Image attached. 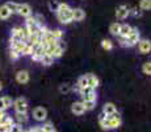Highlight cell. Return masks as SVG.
Instances as JSON below:
<instances>
[{"label": "cell", "instance_id": "6da1fadb", "mask_svg": "<svg viewBox=\"0 0 151 132\" xmlns=\"http://www.w3.org/2000/svg\"><path fill=\"white\" fill-rule=\"evenodd\" d=\"M58 20L62 24H70L72 21V8H70L68 4L66 3H59V8L57 11Z\"/></svg>", "mask_w": 151, "mask_h": 132}, {"label": "cell", "instance_id": "7a4b0ae2", "mask_svg": "<svg viewBox=\"0 0 151 132\" xmlns=\"http://www.w3.org/2000/svg\"><path fill=\"white\" fill-rule=\"evenodd\" d=\"M13 107H14V110H16V112L27 114V111H28V101L25 98H17L16 101L13 102Z\"/></svg>", "mask_w": 151, "mask_h": 132}, {"label": "cell", "instance_id": "3957f363", "mask_svg": "<svg viewBox=\"0 0 151 132\" xmlns=\"http://www.w3.org/2000/svg\"><path fill=\"white\" fill-rule=\"evenodd\" d=\"M139 42V32L137 28H132L130 34L126 37V46H134Z\"/></svg>", "mask_w": 151, "mask_h": 132}, {"label": "cell", "instance_id": "277c9868", "mask_svg": "<svg viewBox=\"0 0 151 132\" xmlns=\"http://www.w3.org/2000/svg\"><path fill=\"white\" fill-rule=\"evenodd\" d=\"M33 116L38 122H43V120H46V118H47V111L43 107H37L33 110Z\"/></svg>", "mask_w": 151, "mask_h": 132}, {"label": "cell", "instance_id": "5b68a950", "mask_svg": "<svg viewBox=\"0 0 151 132\" xmlns=\"http://www.w3.org/2000/svg\"><path fill=\"white\" fill-rule=\"evenodd\" d=\"M86 19V12L82 8H75L72 9V21H82Z\"/></svg>", "mask_w": 151, "mask_h": 132}, {"label": "cell", "instance_id": "8992f818", "mask_svg": "<svg viewBox=\"0 0 151 132\" xmlns=\"http://www.w3.org/2000/svg\"><path fill=\"white\" fill-rule=\"evenodd\" d=\"M71 111L75 115H83V114L86 112V108H84L82 102H75V103H72V106H71Z\"/></svg>", "mask_w": 151, "mask_h": 132}, {"label": "cell", "instance_id": "52a82bcc", "mask_svg": "<svg viewBox=\"0 0 151 132\" xmlns=\"http://www.w3.org/2000/svg\"><path fill=\"white\" fill-rule=\"evenodd\" d=\"M138 46H139V52L143 53V54H147L151 50V42L149 40H139Z\"/></svg>", "mask_w": 151, "mask_h": 132}, {"label": "cell", "instance_id": "ba28073f", "mask_svg": "<svg viewBox=\"0 0 151 132\" xmlns=\"http://www.w3.org/2000/svg\"><path fill=\"white\" fill-rule=\"evenodd\" d=\"M86 78H87V82H88V86L91 87V89H96L99 86V83H100V81H99V78L96 75L93 74H86Z\"/></svg>", "mask_w": 151, "mask_h": 132}, {"label": "cell", "instance_id": "9c48e42d", "mask_svg": "<svg viewBox=\"0 0 151 132\" xmlns=\"http://www.w3.org/2000/svg\"><path fill=\"white\" fill-rule=\"evenodd\" d=\"M116 16H117V19H120V20L126 19V17L129 16V8H127L126 5H120V7L117 8Z\"/></svg>", "mask_w": 151, "mask_h": 132}, {"label": "cell", "instance_id": "30bf717a", "mask_svg": "<svg viewBox=\"0 0 151 132\" xmlns=\"http://www.w3.org/2000/svg\"><path fill=\"white\" fill-rule=\"evenodd\" d=\"M19 13L21 15L22 17H30V15H32V8H30V5L29 4H20V7H19Z\"/></svg>", "mask_w": 151, "mask_h": 132}, {"label": "cell", "instance_id": "8fae6325", "mask_svg": "<svg viewBox=\"0 0 151 132\" xmlns=\"http://www.w3.org/2000/svg\"><path fill=\"white\" fill-rule=\"evenodd\" d=\"M16 79L19 83H27L29 81V73L27 70H20V71L16 74Z\"/></svg>", "mask_w": 151, "mask_h": 132}, {"label": "cell", "instance_id": "7c38bea8", "mask_svg": "<svg viewBox=\"0 0 151 132\" xmlns=\"http://www.w3.org/2000/svg\"><path fill=\"white\" fill-rule=\"evenodd\" d=\"M132 32V26L129 24H122L120 25V32H118V36H122V37H127Z\"/></svg>", "mask_w": 151, "mask_h": 132}, {"label": "cell", "instance_id": "4fadbf2b", "mask_svg": "<svg viewBox=\"0 0 151 132\" xmlns=\"http://www.w3.org/2000/svg\"><path fill=\"white\" fill-rule=\"evenodd\" d=\"M116 111H117V110H116L114 103H110V102H109V103H106L105 106H104V108H103V112L105 114L106 116H108V115H112V114L116 112Z\"/></svg>", "mask_w": 151, "mask_h": 132}, {"label": "cell", "instance_id": "5bb4252c", "mask_svg": "<svg viewBox=\"0 0 151 132\" xmlns=\"http://www.w3.org/2000/svg\"><path fill=\"white\" fill-rule=\"evenodd\" d=\"M14 119H16L17 124H24V123L28 122V115L27 114H22V112H16V115H14Z\"/></svg>", "mask_w": 151, "mask_h": 132}, {"label": "cell", "instance_id": "9a60e30c", "mask_svg": "<svg viewBox=\"0 0 151 132\" xmlns=\"http://www.w3.org/2000/svg\"><path fill=\"white\" fill-rule=\"evenodd\" d=\"M20 40L22 41V42H25V44H28V40H29V32L27 31V28H20Z\"/></svg>", "mask_w": 151, "mask_h": 132}, {"label": "cell", "instance_id": "2e32d148", "mask_svg": "<svg viewBox=\"0 0 151 132\" xmlns=\"http://www.w3.org/2000/svg\"><path fill=\"white\" fill-rule=\"evenodd\" d=\"M9 16H11L9 9H8L5 5H1V7H0V19H1V20H5V19H8Z\"/></svg>", "mask_w": 151, "mask_h": 132}, {"label": "cell", "instance_id": "e0dca14e", "mask_svg": "<svg viewBox=\"0 0 151 132\" xmlns=\"http://www.w3.org/2000/svg\"><path fill=\"white\" fill-rule=\"evenodd\" d=\"M5 7L9 9L11 13H19V7H20V4H16V3L9 1V3H7V4H5Z\"/></svg>", "mask_w": 151, "mask_h": 132}, {"label": "cell", "instance_id": "ac0fdd59", "mask_svg": "<svg viewBox=\"0 0 151 132\" xmlns=\"http://www.w3.org/2000/svg\"><path fill=\"white\" fill-rule=\"evenodd\" d=\"M53 61H54V58L51 57V55L43 54L41 57V61H40V62L43 63V65H46V66H49V65H51V63H53Z\"/></svg>", "mask_w": 151, "mask_h": 132}, {"label": "cell", "instance_id": "d6986e66", "mask_svg": "<svg viewBox=\"0 0 151 132\" xmlns=\"http://www.w3.org/2000/svg\"><path fill=\"white\" fill-rule=\"evenodd\" d=\"M120 25L118 23H113L112 25L109 26V32L113 34V36H118V32H120Z\"/></svg>", "mask_w": 151, "mask_h": 132}, {"label": "cell", "instance_id": "ffe728a7", "mask_svg": "<svg viewBox=\"0 0 151 132\" xmlns=\"http://www.w3.org/2000/svg\"><path fill=\"white\" fill-rule=\"evenodd\" d=\"M1 101H3V103H4L5 110H7V108H9V107H12L13 102H12V98H11V96H3Z\"/></svg>", "mask_w": 151, "mask_h": 132}, {"label": "cell", "instance_id": "44dd1931", "mask_svg": "<svg viewBox=\"0 0 151 132\" xmlns=\"http://www.w3.org/2000/svg\"><path fill=\"white\" fill-rule=\"evenodd\" d=\"M101 46H103V49H105V50H110V49L113 48V42L110 40H103L101 41Z\"/></svg>", "mask_w": 151, "mask_h": 132}, {"label": "cell", "instance_id": "7402d4cb", "mask_svg": "<svg viewBox=\"0 0 151 132\" xmlns=\"http://www.w3.org/2000/svg\"><path fill=\"white\" fill-rule=\"evenodd\" d=\"M82 103L84 106V108L87 110H93L95 106H96V102H91V101H82Z\"/></svg>", "mask_w": 151, "mask_h": 132}, {"label": "cell", "instance_id": "603a6c76", "mask_svg": "<svg viewBox=\"0 0 151 132\" xmlns=\"http://www.w3.org/2000/svg\"><path fill=\"white\" fill-rule=\"evenodd\" d=\"M50 32H51V36H53L57 41L60 40L62 39V36H63V32L60 31V29H54V31H50Z\"/></svg>", "mask_w": 151, "mask_h": 132}, {"label": "cell", "instance_id": "cb8c5ba5", "mask_svg": "<svg viewBox=\"0 0 151 132\" xmlns=\"http://www.w3.org/2000/svg\"><path fill=\"white\" fill-rule=\"evenodd\" d=\"M151 8V0H141V9L149 11Z\"/></svg>", "mask_w": 151, "mask_h": 132}, {"label": "cell", "instance_id": "d4e9b609", "mask_svg": "<svg viewBox=\"0 0 151 132\" xmlns=\"http://www.w3.org/2000/svg\"><path fill=\"white\" fill-rule=\"evenodd\" d=\"M82 98H83V101L96 102V94H95V91H93V93H91V94H87V95H83Z\"/></svg>", "mask_w": 151, "mask_h": 132}, {"label": "cell", "instance_id": "484cf974", "mask_svg": "<svg viewBox=\"0 0 151 132\" xmlns=\"http://www.w3.org/2000/svg\"><path fill=\"white\" fill-rule=\"evenodd\" d=\"M142 71H143L146 75H150L151 74V63L150 62H145L143 66H142Z\"/></svg>", "mask_w": 151, "mask_h": 132}, {"label": "cell", "instance_id": "4316f807", "mask_svg": "<svg viewBox=\"0 0 151 132\" xmlns=\"http://www.w3.org/2000/svg\"><path fill=\"white\" fill-rule=\"evenodd\" d=\"M78 85H79L80 89H83V87H87V86H88V82H87L86 75H83V77L79 78V81H78Z\"/></svg>", "mask_w": 151, "mask_h": 132}, {"label": "cell", "instance_id": "83f0119b", "mask_svg": "<svg viewBox=\"0 0 151 132\" xmlns=\"http://www.w3.org/2000/svg\"><path fill=\"white\" fill-rule=\"evenodd\" d=\"M21 54H24V55H30V54H33V48H32V45L27 44V46H25L24 50L21 52Z\"/></svg>", "mask_w": 151, "mask_h": 132}, {"label": "cell", "instance_id": "f1b7e54d", "mask_svg": "<svg viewBox=\"0 0 151 132\" xmlns=\"http://www.w3.org/2000/svg\"><path fill=\"white\" fill-rule=\"evenodd\" d=\"M49 7H50L51 11H55V12H57L58 8H59V3L55 1V0H50V1H49Z\"/></svg>", "mask_w": 151, "mask_h": 132}, {"label": "cell", "instance_id": "f546056e", "mask_svg": "<svg viewBox=\"0 0 151 132\" xmlns=\"http://www.w3.org/2000/svg\"><path fill=\"white\" fill-rule=\"evenodd\" d=\"M9 132H22V125L21 124H17V123H13L12 127H11Z\"/></svg>", "mask_w": 151, "mask_h": 132}, {"label": "cell", "instance_id": "4dcf8cb0", "mask_svg": "<svg viewBox=\"0 0 151 132\" xmlns=\"http://www.w3.org/2000/svg\"><path fill=\"white\" fill-rule=\"evenodd\" d=\"M95 91V90L93 89H91V87H89V86H87V87H83V89H80V95H87V94H91V93H93Z\"/></svg>", "mask_w": 151, "mask_h": 132}, {"label": "cell", "instance_id": "1f68e13d", "mask_svg": "<svg viewBox=\"0 0 151 132\" xmlns=\"http://www.w3.org/2000/svg\"><path fill=\"white\" fill-rule=\"evenodd\" d=\"M70 90H71V87H70V85H67V83L60 85V87H59V91L62 93V94H67Z\"/></svg>", "mask_w": 151, "mask_h": 132}, {"label": "cell", "instance_id": "d6a6232c", "mask_svg": "<svg viewBox=\"0 0 151 132\" xmlns=\"http://www.w3.org/2000/svg\"><path fill=\"white\" fill-rule=\"evenodd\" d=\"M42 131L43 132H49V131H51V130H54V127H53V124H51L50 122H47V123H45V124L42 125Z\"/></svg>", "mask_w": 151, "mask_h": 132}, {"label": "cell", "instance_id": "836d02e7", "mask_svg": "<svg viewBox=\"0 0 151 132\" xmlns=\"http://www.w3.org/2000/svg\"><path fill=\"white\" fill-rule=\"evenodd\" d=\"M9 55H11V58H12V60H19V57L21 54H20L17 50H14V49H11V54Z\"/></svg>", "mask_w": 151, "mask_h": 132}, {"label": "cell", "instance_id": "e575fe53", "mask_svg": "<svg viewBox=\"0 0 151 132\" xmlns=\"http://www.w3.org/2000/svg\"><path fill=\"white\" fill-rule=\"evenodd\" d=\"M130 13H133L134 16H142V12H141V11H138L137 8H133L132 11H129V15Z\"/></svg>", "mask_w": 151, "mask_h": 132}, {"label": "cell", "instance_id": "d590c367", "mask_svg": "<svg viewBox=\"0 0 151 132\" xmlns=\"http://www.w3.org/2000/svg\"><path fill=\"white\" fill-rule=\"evenodd\" d=\"M118 40H120V44L122 46H126V37H122V36H118Z\"/></svg>", "mask_w": 151, "mask_h": 132}, {"label": "cell", "instance_id": "8d00e7d4", "mask_svg": "<svg viewBox=\"0 0 151 132\" xmlns=\"http://www.w3.org/2000/svg\"><path fill=\"white\" fill-rule=\"evenodd\" d=\"M30 132H43L41 127H34V128H30Z\"/></svg>", "mask_w": 151, "mask_h": 132}, {"label": "cell", "instance_id": "74e56055", "mask_svg": "<svg viewBox=\"0 0 151 132\" xmlns=\"http://www.w3.org/2000/svg\"><path fill=\"white\" fill-rule=\"evenodd\" d=\"M106 118V115L104 112H100V115H99V122H100V120H103V119H105Z\"/></svg>", "mask_w": 151, "mask_h": 132}, {"label": "cell", "instance_id": "f35d334b", "mask_svg": "<svg viewBox=\"0 0 151 132\" xmlns=\"http://www.w3.org/2000/svg\"><path fill=\"white\" fill-rule=\"evenodd\" d=\"M0 111H5L4 103H3V101H1V99H0Z\"/></svg>", "mask_w": 151, "mask_h": 132}, {"label": "cell", "instance_id": "ab89813d", "mask_svg": "<svg viewBox=\"0 0 151 132\" xmlns=\"http://www.w3.org/2000/svg\"><path fill=\"white\" fill-rule=\"evenodd\" d=\"M74 91H78V93L80 91V87H79V85H78V83L74 86Z\"/></svg>", "mask_w": 151, "mask_h": 132}, {"label": "cell", "instance_id": "60d3db41", "mask_svg": "<svg viewBox=\"0 0 151 132\" xmlns=\"http://www.w3.org/2000/svg\"><path fill=\"white\" fill-rule=\"evenodd\" d=\"M22 132H30V130H22Z\"/></svg>", "mask_w": 151, "mask_h": 132}, {"label": "cell", "instance_id": "b9f144b4", "mask_svg": "<svg viewBox=\"0 0 151 132\" xmlns=\"http://www.w3.org/2000/svg\"><path fill=\"white\" fill-rule=\"evenodd\" d=\"M1 87H3V85H1V82H0V90H1Z\"/></svg>", "mask_w": 151, "mask_h": 132}, {"label": "cell", "instance_id": "7bdbcfd3", "mask_svg": "<svg viewBox=\"0 0 151 132\" xmlns=\"http://www.w3.org/2000/svg\"><path fill=\"white\" fill-rule=\"evenodd\" d=\"M49 132H57V131H55V130H51V131H49Z\"/></svg>", "mask_w": 151, "mask_h": 132}]
</instances>
